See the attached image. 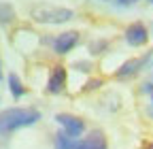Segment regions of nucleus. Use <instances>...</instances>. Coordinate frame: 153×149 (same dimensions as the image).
Here are the masks:
<instances>
[{"label":"nucleus","instance_id":"f257e3e1","mask_svg":"<svg viewBox=\"0 0 153 149\" xmlns=\"http://www.w3.org/2000/svg\"><path fill=\"white\" fill-rule=\"evenodd\" d=\"M41 121V113L36 109H24V107H11L0 111V134H11L19 128L34 126Z\"/></svg>","mask_w":153,"mask_h":149},{"label":"nucleus","instance_id":"f03ea898","mask_svg":"<svg viewBox=\"0 0 153 149\" xmlns=\"http://www.w3.org/2000/svg\"><path fill=\"white\" fill-rule=\"evenodd\" d=\"M30 17L36 22V24H66L74 17V11L72 9H66V7H53V4H36L30 9Z\"/></svg>","mask_w":153,"mask_h":149},{"label":"nucleus","instance_id":"7ed1b4c3","mask_svg":"<svg viewBox=\"0 0 153 149\" xmlns=\"http://www.w3.org/2000/svg\"><path fill=\"white\" fill-rule=\"evenodd\" d=\"M55 121L62 126V132L70 139H79L83 132H85V121L76 115H70V113H60L55 115Z\"/></svg>","mask_w":153,"mask_h":149},{"label":"nucleus","instance_id":"20e7f679","mask_svg":"<svg viewBox=\"0 0 153 149\" xmlns=\"http://www.w3.org/2000/svg\"><path fill=\"white\" fill-rule=\"evenodd\" d=\"M126 43L130 45V47H143V45H147V41H149V30H147V26L145 24H140V22H136V24H130L128 28H126Z\"/></svg>","mask_w":153,"mask_h":149},{"label":"nucleus","instance_id":"39448f33","mask_svg":"<svg viewBox=\"0 0 153 149\" xmlns=\"http://www.w3.org/2000/svg\"><path fill=\"white\" fill-rule=\"evenodd\" d=\"M76 43H79V32H74V30L62 32V34H57L55 41H53V51L57 55H66L76 47Z\"/></svg>","mask_w":153,"mask_h":149},{"label":"nucleus","instance_id":"423d86ee","mask_svg":"<svg viewBox=\"0 0 153 149\" xmlns=\"http://www.w3.org/2000/svg\"><path fill=\"white\" fill-rule=\"evenodd\" d=\"M151 55H153V51L147 53L145 58H132V60H128L126 64L119 66V70L115 72V77H117V79H130V77H134V74H136V72L147 64V60L151 58Z\"/></svg>","mask_w":153,"mask_h":149},{"label":"nucleus","instance_id":"0eeeda50","mask_svg":"<svg viewBox=\"0 0 153 149\" xmlns=\"http://www.w3.org/2000/svg\"><path fill=\"white\" fill-rule=\"evenodd\" d=\"M76 149H108V143H106V136L100 130H94L85 139L76 141Z\"/></svg>","mask_w":153,"mask_h":149},{"label":"nucleus","instance_id":"6e6552de","mask_svg":"<svg viewBox=\"0 0 153 149\" xmlns=\"http://www.w3.org/2000/svg\"><path fill=\"white\" fill-rule=\"evenodd\" d=\"M66 87V68L64 66H55L49 74L47 81V92L49 94H60V92Z\"/></svg>","mask_w":153,"mask_h":149},{"label":"nucleus","instance_id":"1a4fd4ad","mask_svg":"<svg viewBox=\"0 0 153 149\" xmlns=\"http://www.w3.org/2000/svg\"><path fill=\"white\" fill-rule=\"evenodd\" d=\"M9 89H11V96H13L15 100H19V98L26 94V87H24L22 79H19L15 72H11V74H9Z\"/></svg>","mask_w":153,"mask_h":149},{"label":"nucleus","instance_id":"9d476101","mask_svg":"<svg viewBox=\"0 0 153 149\" xmlns=\"http://www.w3.org/2000/svg\"><path fill=\"white\" fill-rule=\"evenodd\" d=\"M55 149H76V139H70L64 132H60L55 136Z\"/></svg>","mask_w":153,"mask_h":149},{"label":"nucleus","instance_id":"9b49d317","mask_svg":"<svg viewBox=\"0 0 153 149\" xmlns=\"http://www.w3.org/2000/svg\"><path fill=\"white\" fill-rule=\"evenodd\" d=\"M15 19V9L9 2H0V24H11Z\"/></svg>","mask_w":153,"mask_h":149},{"label":"nucleus","instance_id":"f8f14e48","mask_svg":"<svg viewBox=\"0 0 153 149\" xmlns=\"http://www.w3.org/2000/svg\"><path fill=\"white\" fill-rule=\"evenodd\" d=\"M134 2H138V0H115V4H117V7H132Z\"/></svg>","mask_w":153,"mask_h":149},{"label":"nucleus","instance_id":"ddd939ff","mask_svg":"<svg viewBox=\"0 0 153 149\" xmlns=\"http://www.w3.org/2000/svg\"><path fill=\"white\" fill-rule=\"evenodd\" d=\"M147 149H153V143H151V145H149V147H147Z\"/></svg>","mask_w":153,"mask_h":149},{"label":"nucleus","instance_id":"4468645a","mask_svg":"<svg viewBox=\"0 0 153 149\" xmlns=\"http://www.w3.org/2000/svg\"><path fill=\"white\" fill-rule=\"evenodd\" d=\"M0 79H2V70H0Z\"/></svg>","mask_w":153,"mask_h":149},{"label":"nucleus","instance_id":"2eb2a0df","mask_svg":"<svg viewBox=\"0 0 153 149\" xmlns=\"http://www.w3.org/2000/svg\"><path fill=\"white\" fill-rule=\"evenodd\" d=\"M149 2H151V4H153V0H149Z\"/></svg>","mask_w":153,"mask_h":149},{"label":"nucleus","instance_id":"dca6fc26","mask_svg":"<svg viewBox=\"0 0 153 149\" xmlns=\"http://www.w3.org/2000/svg\"><path fill=\"white\" fill-rule=\"evenodd\" d=\"M151 28H153V26H151Z\"/></svg>","mask_w":153,"mask_h":149}]
</instances>
